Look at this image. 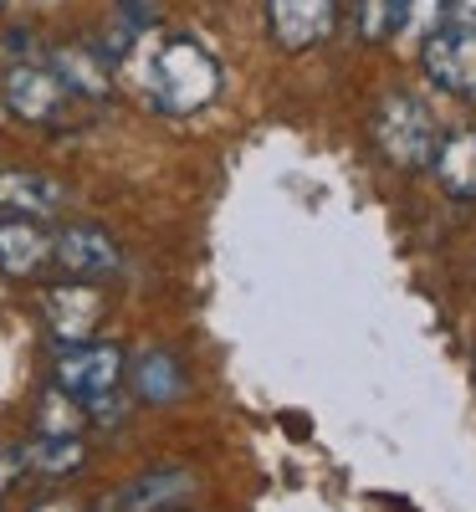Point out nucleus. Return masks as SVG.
Here are the masks:
<instances>
[{
    "instance_id": "obj_19",
    "label": "nucleus",
    "mask_w": 476,
    "mask_h": 512,
    "mask_svg": "<svg viewBox=\"0 0 476 512\" xmlns=\"http://www.w3.org/2000/svg\"><path fill=\"white\" fill-rule=\"evenodd\" d=\"M446 26L476 31V0H451V6H446Z\"/></svg>"
},
{
    "instance_id": "obj_16",
    "label": "nucleus",
    "mask_w": 476,
    "mask_h": 512,
    "mask_svg": "<svg viewBox=\"0 0 476 512\" xmlns=\"http://www.w3.org/2000/svg\"><path fill=\"white\" fill-rule=\"evenodd\" d=\"M410 11H415V0H364V41L400 36Z\"/></svg>"
},
{
    "instance_id": "obj_3",
    "label": "nucleus",
    "mask_w": 476,
    "mask_h": 512,
    "mask_svg": "<svg viewBox=\"0 0 476 512\" xmlns=\"http://www.w3.org/2000/svg\"><path fill=\"white\" fill-rule=\"evenodd\" d=\"M52 384L67 400H77L82 410H88V405L118 395V384H123V349L118 344H72V349H62V359L52 369Z\"/></svg>"
},
{
    "instance_id": "obj_8",
    "label": "nucleus",
    "mask_w": 476,
    "mask_h": 512,
    "mask_svg": "<svg viewBox=\"0 0 476 512\" xmlns=\"http://www.w3.org/2000/svg\"><path fill=\"white\" fill-rule=\"evenodd\" d=\"M52 262L67 277H77V282H93V277L118 272L123 256H118V241L108 231H98V226H62L52 236Z\"/></svg>"
},
{
    "instance_id": "obj_14",
    "label": "nucleus",
    "mask_w": 476,
    "mask_h": 512,
    "mask_svg": "<svg viewBox=\"0 0 476 512\" xmlns=\"http://www.w3.org/2000/svg\"><path fill=\"white\" fill-rule=\"evenodd\" d=\"M52 72L62 77V88L77 93V98H108V88H113L108 62H103L98 52H82V47H62Z\"/></svg>"
},
{
    "instance_id": "obj_12",
    "label": "nucleus",
    "mask_w": 476,
    "mask_h": 512,
    "mask_svg": "<svg viewBox=\"0 0 476 512\" xmlns=\"http://www.w3.org/2000/svg\"><path fill=\"white\" fill-rule=\"evenodd\" d=\"M430 169H436V180H441L446 195L476 200V123H461L456 134H441Z\"/></svg>"
},
{
    "instance_id": "obj_1",
    "label": "nucleus",
    "mask_w": 476,
    "mask_h": 512,
    "mask_svg": "<svg viewBox=\"0 0 476 512\" xmlns=\"http://www.w3.org/2000/svg\"><path fill=\"white\" fill-rule=\"evenodd\" d=\"M149 93L164 113H200L221 93V62H215L200 41L169 36L149 57Z\"/></svg>"
},
{
    "instance_id": "obj_11",
    "label": "nucleus",
    "mask_w": 476,
    "mask_h": 512,
    "mask_svg": "<svg viewBox=\"0 0 476 512\" xmlns=\"http://www.w3.org/2000/svg\"><path fill=\"white\" fill-rule=\"evenodd\" d=\"M190 487H195V477L185 472V466H159V472H144L139 482L118 487L103 512H164V507H175Z\"/></svg>"
},
{
    "instance_id": "obj_17",
    "label": "nucleus",
    "mask_w": 476,
    "mask_h": 512,
    "mask_svg": "<svg viewBox=\"0 0 476 512\" xmlns=\"http://www.w3.org/2000/svg\"><path fill=\"white\" fill-rule=\"evenodd\" d=\"M36 431L41 436H77L82 431V405L67 400L57 384L47 390V400H41V420H36Z\"/></svg>"
},
{
    "instance_id": "obj_15",
    "label": "nucleus",
    "mask_w": 476,
    "mask_h": 512,
    "mask_svg": "<svg viewBox=\"0 0 476 512\" xmlns=\"http://www.w3.org/2000/svg\"><path fill=\"white\" fill-rule=\"evenodd\" d=\"M82 461H88V446L77 436H41L36 446H26V472L41 477H77Z\"/></svg>"
},
{
    "instance_id": "obj_18",
    "label": "nucleus",
    "mask_w": 476,
    "mask_h": 512,
    "mask_svg": "<svg viewBox=\"0 0 476 512\" xmlns=\"http://www.w3.org/2000/svg\"><path fill=\"white\" fill-rule=\"evenodd\" d=\"M26 477V446H0V497Z\"/></svg>"
},
{
    "instance_id": "obj_6",
    "label": "nucleus",
    "mask_w": 476,
    "mask_h": 512,
    "mask_svg": "<svg viewBox=\"0 0 476 512\" xmlns=\"http://www.w3.org/2000/svg\"><path fill=\"white\" fill-rule=\"evenodd\" d=\"M0 98H6V108H11L21 123H57L72 93L62 88V77H57L52 67L16 62V67L6 72V82H0Z\"/></svg>"
},
{
    "instance_id": "obj_13",
    "label": "nucleus",
    "mask_w": 476,
    "mask_h": 512,
    "mask_svg": "<svg viewBox=\"0 0 476 512\" xmlns=\"http://www.w3.org/2000/svg\"><path fill=\"white\" fill-rule=\"evenodd\" d=\"M185 369L175 354H164V349H149L134 359V395L149 400V405H169V400H180L185 395Z\"/></svg>"
},
{
    "instance_id": "obj_20",
    "label": "nucleus",
    "mask_w": 476,
    "mask_h": 512,
    "mask_svg": "<svg viewBox=\"0 0 476 512\" xmlns=\"http://www.w3.org/2000/svg\"><path fill=\"white\" fill-rule=\"evenodd\" d=\"M31 512H82V507H77V502H62V497H57V502H36Z\"/></svg>"
},
{
    "instance_id": "obj_9",
    "label": "nucleus",
    "mask_w": 476,
    "mask_h": 512,
    "mask_svg": "<svg viewBox=\"0 0 476 512\" xmlns=\"http://www.w3.org/2000/svg\"><path fill=\"white\" fill-rule=\"evenodd\" d=\"M67 190L52 175L36 169H0V216H21V221H47L57 216Z\"/></svg>"
},
{
    "instance_id": "obj_4",
    "label": "nucleus",
    "mask_w": 476,
    "mask_h": 512,
    "mask_svg": "<svg viewBox=\"0 0 476 512\" xmlns=\"http://www.w3.org/2000/svg\"><path fill=\"white\" fill-rule=\"evenodd\" d=\"M41 313H47V328L57 333L62 349L93 344V333L108 313V297L93 282H57V287H47V297H41Z\"/></svg>"
},
{
    "instance_id": "obj_5",
    "label": "nucleus",
    "mask_w": 476,
    "mask_h": 512,
    "mask_svg": "<svg viewBox=\"0 0 476 512\" xmlns=\"http://www.w3.org/2000/svg\"><path fill=\"white\" fill-rule=\"evenodd\" d=\"M420 67L441 93L476 98V31H456V26L430 31L420 47Z\"/></svg>"
},
{
    "instance_id": "obj_10",
    "label": "nucleus",
    "mask_w": 476,
    "mask_h": 512,
    "mask_svg": "<svg viewBox=\"0 0 476 512\" xmlns=\"http://www.w3.org/2000/svg\"><path fill=\"white\" fill-rule=\"evenodd\" d=\"M52 262V236L41 221H21V216H6L0 221V272L26 282L36 277L41 267Z\"/></svg>"
},
{
    "instance_id": "obj_2",
    "label": "nucleus",
    "mask_w": 476,
    "mask_h": 512,
    "mask_svg": "<svg viewBox=\"0 0 476 512\" xmlns=\"http://www.w3.org/2000/svg\"><path fill=\"white\" fill-rule=\"evenodd\" d=\"M374 144L400 169H430L436 144H441V128L415 93H389L374 113Z\"/></svg>"
},
{
    "instance_id": "obj_22",
    "label": "nucleus",
    "mask_w": 476,
    "mask_h": 512,
    "mask_svg": "<svg viewBox=\"0 0 476 512\" xmlns=\"http://www.w3.org/2000/svg\"><path fill=\"white\" fill-rule=\"evenodd\" d=\"M0 11H6V0H0Z\"/></svg>"
},
{
    "instance_id": "obj_7",
    "label": "nucleus",
    "mask_w": 476,
    "mask_h": 512,
    "mask_svg": "<svg viewBox=\"0 0 476 512\" xmlns=\"http://www.w3.org/2000/svg\"><path fill=\"white\" fill-rule=\"evenodd\" d=\"M267 26L282 52H308L333 36L338 0H267Z\"/></svg>"
},
{
    "instance_id": "obj_21",
    "label": "nucleus",
    "mask_w": 476,
    "mask_h": 512,
    "mask_svg": "<svg viewBox=\"0 0 476 512\" xmlns=\"http://www.w3.org/2000/svg\"><path fill=\"white\" fill-rule=\"evenodd\" d=\"M164 512H180V507H164Z\"/></svg>"
}]
</instances>
